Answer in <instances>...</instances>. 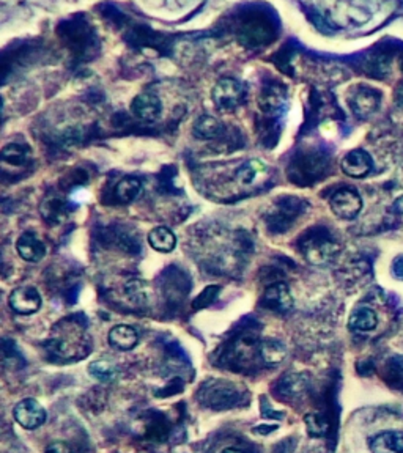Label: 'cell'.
<instances>
[{
  "instance_id": "33",
  "label": "cell",
  "mask_w": 403,
  "mask_h": 453,
  "mask_svg": "<svg viewBox=\"0 0 403 453\" xmlns=\"http://www.w3.org/2000/svg\"><path fill=\"white\" fill-rule=\"evenodd\" d=\"M220 453H245V452L237 449V447H227V449H224Z\"/></svg>"
},
{
  "instance_id": "1",
  "label": "cell",
  "mask_w": 403,
  "mask_h": 453,
  "mask_svg": "<svg viewBox=\"0 0 403 453\" xmlns=\"http://www.w3.org/2000/svg\"><path fill=\"white\" fill-rule=\"evenodd\" d=\"M301 252L310 264L325 266L336 259L340 252V244L328 230L314 229L302 238Z\"/></svg>"
},
{
  "instance_id": "6",
  "label": "cell",
  "mask_w": 403,
  "mask_h": 453,
  "mask_svg": "<svg viewBox=\"0 0 403 453\" xmlns=\"http://www.w3.org/2000/svg\"><path fill=\"white\" fill-rule=\"evenodd\" d=\"M301 213V200L295 197H287L282 202H276L275 209L268 216V225L271 230L285 231L290 229V225Z\"/></svg>"
},
{
  "instance_id": "2",
  "label": "cell",
  "mask_w": 403,
  "mask_h": 453,
  "mask_svg": "<svg viewBox=\"0 0 403 453\" xmlns=\"http://www.w3.org/2000/svg\"><path fill=\"white\" fill-rule=\"evenodd\" d=\"M211 98L219 109L233 110L245 100V85L233 78H223L213 87Z\"/></svg>"
},
{
  "instance_id": "10",
  "label": "cell",
  "mask_w": 403,
  "mask_h": 453,
  "mask_svg": "<svg viewBox=\"0 0 403 453\" xmlns=\"http://www.w3.org/2000/svg\"><path fill=\"white\" fill-rule=\"evenodd\" d=\"M379 98H382V95L375 88L362 85L353 93L350 105H352V110L357 117H369L378 109Z\"/></svg>"
},
{
  "instance_id": "19",
  "label": "cell",
  "mask_w": 403,
  "mask_h": 453,
  "mask_svg": "<svg viewBox=\"0 0 403 453\" xmlns=\"http://www.w3.org/2000/svg\"><path fill=\"white\" fill-rule=\"evenodd\" d=\"M88 373L90 376L95 378L96 381L106 384L117 380L120 370L116 362L111 359H96L93 362H90Z\"/></svg>"
},
{
  "instance_id": "30",
  "label": "cell",
  "mask_w": 403,
  "mask_h": 453,
  "mask_svg": "<svg viewBox=\"0 0 403 453\" xmlns=\"http://www.w3.org/2000/svg\"><path fill=\"white\" fill-rule=\"evenodd\" d=\"M219 290H220L219 286H208V288L202 291L200 296L194 301V307L199 308V307H207L213 304V301H215L219 294Z\"/></svg>"
},
{
  "instance_id": "7",
  "label": "cell",
  "mask_w": 403,
  "mask_h": 453,
  "mask_svg": "<svg viewBox=\"0 0 403 453\" xmlns=\"http://www.w3.org/2000/svg\"><path fill=\"white\" fill-rule=\"evenodd\" d=\"M10 307L19 315H32L41 308V294L35 286H18L10 294Z\"/></svg>"
},
{
  "instance_id": "4",
  "label": "cell",
  "mask_w": 403,
  "mask_h": 453,
  "mask_svg": "<svg viewBox=\"0 0 403 453\" xmlns=\"http://www.w3.org/2000/svg\"><path fill=\"white\" fill-rule=\"evenodd\" d=\"M330 207L332 213L339 219H345V221H348V219H354L361 213L362 199L354 189L344 187L332 194V197L330 200Z\"/></svg>"
},
{
  "instance_id": "28",
  "label": "cell",
  "mask_w": 403,
  "mask_h": 453,
  "mask_svg": "<svg viewBox=\"0 0 403 453\" xmlns=\"http://www.w3.org/2000/svg\"><path fill=\"white\" fill-rule=\"evenodd\" d=\"M306 427L310 436H323L328 429V422L325 420L320 414H309L306 415Z\"/></svg>"
},
{
  "instance_id": "8",
  "label": "cell",
  "mask_w": 403,
  "mask_h": 453,
  "mask_svg": "<svg viewBox=\"0 0 403 453\" xmlns=\"http://www.w3.org/2000/svg\"><path fill=\"white\" fill-rule=\"evenodd\" d=\"M161 100L151 92L139 93L131 103V112L138 117L141 122L151 123L161 115Z\"/></svg>"
},
{
  "instance_id": "26",
  "label": "cell",
  "mask_w": 403,
  "mask_h": 453,
  "mask_svg": "<svg viewBox=\"0 0 403 453\" xmlns=\"http://www.w3.org/2000/svg\"><path fill=\"white\" fill-rule=\"evenodd\" d=\"M125 294L134 306H143L147 304L150 298V288L147 282L141 281V278H131L125 285Z\"/></svg>"
},
{
  "instance_id": "23",
  "label": "cell",
  "mask_w": 403,
  "mask_h": 453,
  "mask_svg": "<svg viewBox=\"0 0 403 453\" xmlns=\"http://www.w3.org/2000/svg\"><path fill=\"white\" fill-rule=\"evenodd\" d=\"M142 191V183L138 178L128 177L121 178L117 186H116V199L120 203H131L139 197V194Z\"/></svg>"
},
{
  "instance_id": "21",
  "label": "cell",
  "mask_w": 403,
  "mask_h": 453,
  "mask_svg": "<svg viewBox=\"0 0 403 453\" xmlns=\"http://www.w3.org/2000/svg\"><path fill=\"white\" fill-rule=\"evenodd\" d=\"M2 161L5 164L14 165V167H21V165H26L32 156V151L24 143H9L2 148Z\"/></svg>"
},
{
  "instance_id": "17",
  "label": "cell",
  "mask_w": 403,
  "mask_h": 453,
  "mask_svg": "<svg viewBox=\"0 0 403 453\" xmlns=\"http://www.w3.org/2000/svg\"><path fill=\"white\" fill-rule=\"evenodd\" d=\"M148 244L156 252L169 254L177 246V236L167 226H156L148 233Z\"/></svg>"
},
{
  "instance_id": "14",
  "label": "cell",
  "mask_w": 403,
  "mask_h": 453,
  "mask_svg": "<svg viewBox=\"0 0 403 453\" xmlns=\"http://www.w3.org/2000/svg\"><path fill=\"white\" fill-rule=\"evenodd\" d=\"M372 453H403V432L391 429L383 432L370 439Z\"/></svg>"
},
{
  "instance_id": "18",
  "label": "cell",
  "mask_w": 403,
  "mask_h": 453,
  "mask_svg": "<svg viewBox=\"0 0 403 453\" xmlns=\"http://www.w3.org/2000/svg\"><path fill=\"white\" fill-rule=\"evenodd\" d=\"M377 313L370 307H359L352 313L348 320V326L356 332H370L377 328Z\"/></svg>"
},
{
  "instance_id": "5",
  "label": "cell",
  "mask_w": 403,
  "mask_h": 453,
  "mask_svg": "<svg viewBox=\"0 0 403 453\" xmlns=\"http://www.w3.org/2000/svg\"><path fill=\"white\" fill-rule=\"evenodd\" d=\"M203 403L211 407H227L232 406L238 400V390L232 384L224 381H213L200 387Z\"/></svg>"
},
{
  "instance_id": "29",
  "label": "cell",
  "mask_w": 403,
  "mask_h": 453,
  "mask_svg": "<svg viewBox=\"0 0 403 453\" xmlns=\"http://www.w3.org/2000/svg\"><path fill=\"white\" fill-rule=\"evenodd\" d=\"M389 373H391V380L397 381V386H402L403 384V356H394L389 360Z\"/></svg>"
},
{
  "instance_id": "27",
  "label": "cell",
  "mask_w": 403,
  "mask_h": 453,
  "mask_svg": "<svg viewBox=\"0 0 403 453\" xmlns=\"http://www.w3.org/2000/svg\"><path fill=\"white\" fill-rule=\"evenodd\" d=\"M304 390H306V380H304L302 375L292 373L282 378V381L279 384V394L288 398H296Z\"/></svg>"
},
{
  "instance_id": "25",
  "label": "cell",
  "mask_w": 403,
  "mask_h": 453,
  "mask_svg": "<svg viewBox=\"0 0 403 453\" xmlns=\"http://www.w3.org/2000/svg\"><path fill=\"white\" fill-rule=\"evenodd\" d=\"M43 219L49 224H60L66 217V203L62 199L51 197L41 205Z\"/></svg>"
},
{
  "instance_id": "20",
  "label": "cell",
  "mask_w": 403,
  "mask_h": 453,
  "mask_svg": "<svg viewBox=\"0 0 403 453\" xmlns=\"http://www.w3.org/2000/svg\"><path fill=\"white\" fill-rule=\"evenodd\" d=\"M193 130H194V134L199 139L211 140V139L219 137L220 132H223V130H224V126L216 117L202 115L195 120Z\"/></svg>"
},
{
  "instance_id": "11",
  "label": "cell",
  "mask_w": 403,
  "mask_h": 453,
  "mask_svg": "<svg viewBox=\"0 0 403 453\" xmlns=\"http://www.w3.org/2000/svg\"><path fill=\"white\" fill-rule=\"evenodd\" d=\"M16 252L24 261L36 263L46 255V246L34 231H26L16 241Z\"/></svg>"
},
{
  "instance_id": "32",
  "label": "cell",
  "mask_w": 403,
  "mask_h": 453,
  "mask_svg": "<svg viewBox=\"0 0 403 453\" xmlns=\"http://www.w3.org/2000/svg\"><path fill=\"white\" fill-rule=\"evenodd\" d=\"M394 273H395V276H397V277L403 278V259H399L397 261H395Z\"/></svg>"
},
{
  "instance_id": "3",
  "label": "cell",
  "mask_w": 403,
  "mask_h": 453,
  "mask_svg": "<svg viewBox=\"0 0 403 453\" xmlns=\"http://www.w3.org/2000/svg\"><path fill=\"white\" fill-rule=\"evenodd\" d=\"M13 417L26 429H36L46 422V410L35 398H24L14 406Z\"/></svg>"
},
{
  "instance_id": "16",
  "label": "cell",
  "mask_w": 403,
  "mask_h": 453,
  "mask_svg": "<svg viewBox=\"0 0 403 453\" xmlns=\"http://www.w3.org/2000/svg\"><path fill=\"white\" fill-rule=\"evenodd\" d=\"M258 354L265 364L276 365L287 358V346L277 338H265L258 345Z\"/></svg>"
},
{
  "instance_id": "15",
  "label": "cell",
  "mask_w": 403,
  "mask_h": 453,
  "mask_svg": "<svg viewBox=\"0 0 403 453\" xmlns=\"http://www.w3.org/2000/svg\"><path fill=\"white\" fill-rule=\"evenodd\" d=\"M109 343L120 351H131L139 343L138 330L128 324H118L109 330Z\"/></svg>"
},
{
  "instance_id": "24",
  "label": "cell",
  "mask_w": 403,
  "mask_h": 453,
  "mask_svg": "<svg viewBox=\"0 0 403 453\" xmlns=\"http://www.w3.org/2000/svg\"><path fill=\"white\" fill-rule=\"evenodd\" d=\"M258 104H260V109L266 113L279 112L280 108L285 104V95L277 87L263 88L260 98H258Z\"/></svg>"
},
{
  "instance_id": "9",
  "label": "cell",
  "mask_w": 403,
  "mask_h": 453,
  "mask_svg": "<svg viewBox=\"0 0 403 453\" xmlns=\"http://www.w3.org/2000/svg\"><path fill=\"white\" fill-rule=\"evenodd\" d=\"M263 306L279 313L290 312L293 308V296L287 283L277 282L268 286L263 296Z\"/></svg>"
},
{
  "instance_id": "31",
  "label": "cell",
  "mask_w": 403,
  "mask_h": 453,
  "mask_svg": "<svg viewBox=\"0 0 403 453\" xmlns=\"http://www.w3.org/2000/svg\"><path fill=\"white\" fill-rule=\"evenodd\" d=\"M46 453H73L71 447L66 442H52L46 449Z\"/></svg>"
},
{
  "instance_id": "12",
  "label": "cell",
  "mask_w": 403,
  "mask_h": 453,
  "mask_svg": "<svg viewBox=\"0 0 403 453\" xmlns=\"http://www.w3.org/2000/svg\"><path fill=\"white\" fill-rule=\"evenodd\" d=\"M342 170L352 178H362L372 170V157L364 150H353L342 160Z\"/></svg>"
},
{
  "instance_id": "22",
  "label": "cell",
  "mask_w": 403,
  "mask_h": 453,
  "mask_svg": "<svg viewBox=\"0 0 403 453\" xmlns=\"http://www.w3.org/2000/svg\"><path fill=\"white\" fill-rule=\"evenodd\" d=\"M268 170V165H266L260 160H250L245 162L241 167L235 173V178H237L238 183L241 186H249L257 181V178L263 175V173Z\"/></svg>"
},
{
  "instance_id": "13",
  "label": "cell",
  "mask_w": 403,
  "mask_h": 453,
  "mask_svg": "<svg viewBox=\"0 0 403 453\" xmlns=\"http://www.w3.org/2000/svg\"><path fill=\"white\" fill-rule=\"evenodd\" d=\"M272 35L271 27L265 24L262 19H250L243 24L240 30V40L248 44V46H258L266 40H270Z\"/></svg>"
}]
</instances>
